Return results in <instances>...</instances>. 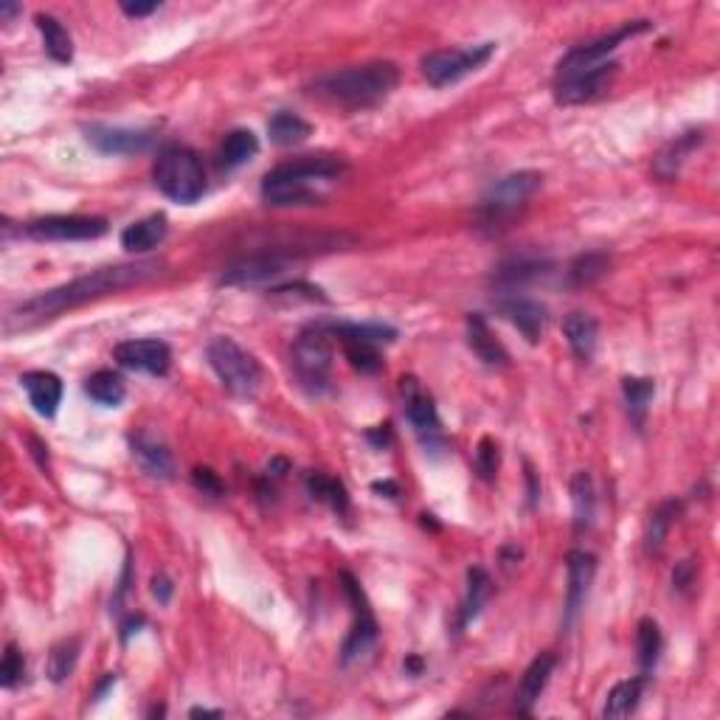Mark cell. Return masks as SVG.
I'll use <instances>...</instances> for the list:
<instances>
[{
  "instance_id": "obj_1",
  "label": "cell",
  "mask_w": 720,
  "mask_h": 720,
  "mask_svg": "<svg viewBox=\"0 0 720 720\" xmlns=\"http://www.w3.org/2000/svg\"><path fill=\"white\" fill-rule=\"evenodd\" d=\"M164 273V262L158 259H144V262H127V265H113V268L90 270L79 279H71L60 287H51L45 293H37L34 299L17 304L6 318V332L31 330L43 321L57 318L65 310H74L79 304H88L93 299H102L110 293H119L127 287L144 285L155 276Z\"/></svg>"
},
{
  "instance_id": "obj_2",
  "label": "cell",
  "mask_w": 720,
  "mask_h": 720,
  "mask_svg": "<svg viewBox=\"0 0 720 720\" xmlns=\"http://www.w3.org/2000/svg\"><path fill=\"white\" fill-rule=\"evenodd\" d=\"M397 82L400 68L389 60H375L318 76L313 82V93L344 110H366L386 102Z\"/></svg>"
},
{
  "instance_id": "obj_3",
  "label": "cell",
  "mask_w": 720,
  "mask_h": 720,
  "mask_svg": "<svg viewBox=\"0 0 720 720\" xmlns=\"http://www.w3.org/2000/svg\"><path fill=\"white\" fill-rule=\"evenodd\" d=\"M346 166L330 155H301L270 169L262 180V197L268 206H313L321 200L318 186L335 180Z\"/></svg>"
},
{
  "instance_id": "obj_4",
  "label": "cell",
  "mask_w": 720,
  "mask_h": 720,
  "mask_svg": "<svg viewBox=\"0 0 720 720\" xmlns=\"http://www.w3.org/2000/svg\"><path fill=\"white\" fill-rule=\"evenodd\" d=\"M152 178L169 200L183 203V206L197 203L206 192L203 161L192 147H183V144H166L164 150L158 152L155 166H152Z\"/></svg>"
},
{
  "instance_id": "obj_5",
  "label": "cell",
  "mask_w": 720,
  "mask_h": 720,
  "mask_svg": "<svg viewBox=\"0 0 720 720\" xmlns=\"http://www.w3.org/2000/svg\"><path fill=\"white\" fill-rule=\"evenodd\" d=\"M290 369L301 389L321 397L332 389V344L330 335L315 324L296 338L290 349Z\"/></svg>"
},
{
  "instance_id": "obj_6",
  "label": "cell",
  "mask_w": 720,
  "mask_h": 720,
  "mask_svg": "<svg viewBox=\"0 0 720 720\" xmlns=\"http://www.w3.org/2000/svg\"><path fill=\"white\" fill-rule=\"evenodd\" d=\"M538 172H512L507 178H498L484 192L479 203V223L487 231H501L515 220V214L529 203V197L540 189Z\"/></svg>"
},
{
  "instance_id": "obj_7",
  "label": "cell",
  "mask_w": 720,
  "mask_h": 720,
  "mask_svg": "<svg viewBox=\"0 0 720 720\" xmlns=\"http://www.w3.org/2000/svg\"><path fill=\"white\" fill-rule=\"evenodd\" d=\"M206 358H209L211 369L214 375L220 377L223 389L231 394V397H254L259 391V383H262V366L259 360L245 352L234 338H214L206 349Z\"/></svg>"
},
{
  "instance_id": "obj_8",
  "label": "cell",
  "mask_w": 720,
  "mask_h": 720,
  "mask_svg": "<svg viewBox=\"0 0 720 720\" xmlns=\"http://www.w3.org/2000/svg\"><path fill=\"white\" fill-rule=\"evenodd\" d=\"M495 54V43L467 45V48H445V51H431L422 57V76L434 88H448L453 82L465 79L467 74L479 71L484 62Z\"/></svg>"
},
{
  "instance_id": "obj_9",
  "label": "cell",
  "mask_w": 720,
  "mask_h": 720,
  "mask_svg": "<svg viewBox=\"0 0 720 720\" xmlns=\"http://www.w3.org/2000/svg\"><path fill=\"white\" fill-rule=\"evenodd\" d=\"M647 29H650V20H628V23H622V26L611 31V34H602V37L591 40V43L571 48L569 54L557 62L555 79L583 74V71L597 68V65H602V62H608V57H611V54H614L616 48L625 43V40H633L636 34H645Z\"/></svg>"
},
{
  "instance_id": "obj_10",
  "label": "cell",
  "mask_w": 720,
  "mask_h": 720,
  "mask_svg": "<svg viewBox=\"0 0 720 720\" xmlns=\"http://www.w3.org/2000/svg\"><path fill=\"white\" fill-rule=\"evenodd\" d=\"M400 397H403L405 417L414 425L422 448L439 453V450L445 448V439H442V422H439L434 397L422 389V383L414 375H405L400 380Z\"/></svg>"
},
{
  "instance_id": "obj_11",
  "label": "cell",
  "mask_w": 720,
  "mask_h": 720,
  "mask_svg": "<svg viewBox=\"0 0 720 720\" xmlns=\"http://www.w3.org/2000/svg\"><path fill=\"white\" fill-rule=\"evenodd\" d=\"M341 583H344V594L349 605H352V614H355V622H352V630H349V636H346L344 647H341V661L349 664V661L360 659V656H366L372 645L377 642V619L372 614V605L366 600V594H363V588L360 583L349 574V571H341Z\"/></svg>"
},
{
  "instance_id": "obj_12",
  "label": "cell",
  "mask_w": 720,
  "mask_h": 720,
  "mask_svg": "<svg viewBox=\"0 0 720 720\" xmlns=\"http://www.w3.org/2000/svg\"><path fill=\"white\" fill-rule=\"evenodd\" d=\"M26 234L40 242H82L99 240L107 234L105 217H82V214H51L37 217L26 225Z\"/></svg>"
},
{
  "instance_id": "obj_13",
  "label": "cell",
  "mask_w": 720,
  "mask_h": 720,
  "mask_svg": "<svg viewBox=\"0 0 720 720\" xmlns=\"http://www.w3.org/2000/svg\"><path fill=\"white\" fill-rule=\"evenodd\" d=\"M616 71H619V62L608 60L591 68V71H583V74L574 76H563V79H555V99L560 105H583V102H591L602 96L608 85L614 82Z\"/></svg>"
},
{
  "instance_id": "obj_14",
  "label": "cell",
  "mask_w": 720,
  "mask_h": 720,
  "mask_svg": "<svg viewBox=\"0 0 720 720\" xmlns=\"http://www.w3.org/2000/svg\"><path fill=\"white\" fill-rule=\"evenodd\" d=\"M113 358L119 360V366L124 369L164 377L172 366V349L158 338H133V341H121L113 349Z\"/></svg>"
},
{
  "instance_id": "obj_15",
  "label": "cell",
  "mask_w": 720,
  "mask_h": 720,
  "mask_svg": "<svg viewBox=\"0 0 720 720\" xmlns=\"http://www.w3.org/2000/svg\"><path fill=\"white\" fill-rule=\"evenodd\" d=\"M287 262H290V256H285L282 251H262V254L245 256V259H240V262H234V265H228V268L223 270L220 285L245 287L268 282V279H276V276L285 273Z\"/></svg>"
},
{
  "instance_id": "obj_16",
  "label": "cell",
  "mask_w": 720,
  "mask_h": 720,
  "mask_svg": "<svg viewBox=\"0 0 720 720\" xmlns=\"http://www.w3.org/2000/svg\"><path fill=\"white\" fill-rule=\"evenodd\" d=\"M88 141L105 155H135L144 152L155 141V127H110V124H90Z\"/></svg>"
},
{
  "instance_id": "obj_17",
  "label": "cell",
  "mask_w": 720,
  "mask_h": 720,
  "mask_svg": "<svg viewBox=\"0 0 720 720\" xmlns=\"http://www.w3.org/2000/svg\"><path fill=\"white\" fill-rule=\"evenodd\" d=\"M566 571H569V588H566V619H563V625L569 628L571 622L577 619V614L583 611L588 588H591L594 574H597V557L591 552H583V549H574L566 557Z\"/></svg>"
},
{
  "instance_id": "obj_18",
  "label": "cell",
  "mask_w": 720,
  "mask_h": 720,
  "mask_svg": "<svg viewBox=\"0 0 720 720\" xmlns=\"http://www.w3.org/2000/svg\"><path fill=\"white\" fill-rule=\"evenodd\" d=\"M498 313L504 315L529 344H538L540 335L546 330V321H549L546 307L540 301L526 299V296H504V299H498Z\"/></svg>"
},
{
  "instance_id": "obj_19",
  "label": "cell",
  "mask_w": 720,
  "mask_h": 720,
  "mask_svg": "<svg viewBox=\"0 0 720 720\" xmlns=\"http://www.w3.org/2000/svg\"><path fill=\"white\" fill-rule=\"evenodd\" d=\"M557 656L555 653H540L535 661L526 667V673L521 675V684L515 690V712L518 715H532V709L540 701L543 690L549 687V678L555 673Z\"/></svg>"
},
{
  "instance_id": "obj_20",
  "label": "cell",
  "mask_w": 720,
  "mask_h": 720,
  "mask_svg": "<svg viewBox=\"0 0 720 720\" xmlns=\"http://www.w3.org/2000/svg\"><path fill=\"white\" fill-rule=\"evenodd\" d=\"M467 346H470L473 355H476L484 366H490V369L510 366V352L495 338L490 324H487V318L481 313L467 315Z\"/></svg>"
},
{
  "instance_id": "obj_21",
  "label": "cell",
  "mask_w": 720,
  "mask_h": 720,
  "mask_svg": "<svg viewBox=\"0 0 720 720\" xmlns=\"http://www.w3.org/2000/svg\"><path fill=\"white\" fill-rule=\"evenodd\" d=\"M130 448H133L135 462L141 465V470L152 476V479H172L175 476V459H172V450L166 448L158 436L141 434L130 436Z\"/></svg>"
},
{
  "instance_id": "obj_22",
  "label": "cell",
  "mask_w": 720,
  "mask_h": 720,
  "mask_svg": "<svg viewBox=\"0 0 720 720\" xmlns=\"http://www.w3.org/2000/svg\"><path fill=\"white\" fill-rule=\"evenodd\" d=\"M549 270H552V262H546V259L515 256V259H507V262H501V265L495 268L493 282L498 290H504V293H515V290H521V287H526L529 282H538V279H543Z\"/></svg>"
},
{
  "instance_id": "obj_23",
  "label": "cell",
  "mask_w": 720,
  "mask_h": 720,
  "mask_svg": "<svg viewBox=\"0 0 720 720\" xmlns=\"http://www.w3.org/2000/svg\"><path fill=\"white\" fill-rule=\"evenodd\" d=\"M20 386L29 394V403L34 411L51 420L62 403V380L54 372H26L20 377Z\"/></svg>"
},
{
  "instance_id": "obj_24",
  "label": "cell",
  "mask_w": 720,
  "mask_h": 720,
  "mask_svg": "<svg viewBox=\"0 0 720 720\" xmlns=\"http://www.w3.org/2000/svg\"><path fill=\"white\" fill-rule=\"evenodd\" d=\"M563 335L569 341L571 352L577 355V360H588L594 358L597 352V344H600V324L597 318L588 313H569L563 318Z\"/></svg>"
},
{
  "instance_id": "obj_25",
  "label": "cell",
  "mask_w": 720,
  "mask_h": 720,
  "mask_svg": "<svg viewBox=\"0 0 720 720\" xmlns=\"http://www.w3.org/2000/svg\"><path fill=\"white\" fill-rule=\"evenodd\" d=\"M321 330L338 341H360V344H391L397 338V330L380 321H335V324H321Z\"/></svg>"
},
{
  "instance_id": "obj_26",
  "label": "cell",
  "mask_w": 720,
  "mask_h": 720,
  "mask_svg": "<svg viewBox=\"0 0 720 720\" xmlns=\"http://www.w3.org/2000/svg\"><path fill=\"white\" fill-rule=\"evenodd\" d=\"M166 231H169V220H166V214L158 211V214H150V217H144L138 223L127 225L121 231V245L127 251H133V254H147V251L158 248L164 242Z\"/></svg>"
},
{
  "instance_id": "obj_27",
  "label": "cell",
  "mask_w": 720,
  "mask_h": 720,
  "mask_svg": "<svg viewBox=\"0 0 720 720\" xmlns=\"http://www.w3.org/2000/svg\"><path fill=\"white\" fill-rule=\"evenodd\" d=\"M647 675H636L628 681H619L614 690L608 692L605 706H602V718L605 720H622L636 712V706L642 701V692H645Z\"/></svg>"
},
{
  "instance_id": "obj_28",
  "label": "cell",
  "mask_w": 720,
  "mask_h": 720,
  "mask_svg": "<svg viewBox=\"0 0 720 720\" xmlns=\"http://www.w3.org/2000/svg\"><path fill=\"white\" fill-rule=\"evenodd\" d=\"M490 594H493V580H490V574L479 566H473V569L467 571V591H465V600H462V608H459V622H456V630H465L476 616L481 614V608H484V602L490 600Z\"/></svg>"
},
{
  "instance_id": "obj_29",
  "label": "cell",
  "mask_w": 720,
  "mask_h": 720,
  "mask_svg": "<svg viewBox=\"0 0 720 720\" xmlns=\"http://www.w3.org/2000/svg\"><path fill=\"white\" fill-rule=\"evenodd\" d=\"M571 504H574V532H585L594 524V512H597V495H594V479L591 473H574L571 479Z\"/></svg>"
},
{
  "instance_id": "obj_30",
  "label": "cell",
  "mask_w": 720,
  "mask_h": 720,
  "mask_svg": "<svg viewBox=\"0 0 720 720\" xmlns=\"http://www.w3.org/2000/svg\"><path fill=\"white\" fill-rule=\"evenodd\" d=\"M256 152H259V138L251 130H231L220 144L217 164L220 169H237V166L248 164Z\"/></svg>"
},
{
  "instance_id": "obj_31",
  "label": "cell",
  "mask_w": 720,
  "mask_h": 720,
  "mask_svg": "<svg viewBox=\"0 0 720 720\" xmlns=\"http://www.w3.org/2000/svg\"><path fill=\"white\" fill-rule=\"evenodd\" d=\"M622 394H625V403H628V417L633 422V428L642 431L647 422L650 400L656 394V383L647 380V377H625L622 380Z\"/></svg>"
},
{
  "instance_id": "obj_32",
  "label": "cell",
  "mask_w": 720,
  "mask_h": 720,
  "mask_svg": "<svg viewBox=\"0 0 720 720\" xmlns=\"http://www.w3.org/2000/svg\"><path fill=\"white\" fill-rule=\"evenodd\" d=\"M304 484H307V493L313 495L315 501L327 504L338 515H349V493H346V487L341 481L313 470V473L304 476Z\"/></svg>"
},
{
  "instance_id": "obj_33",
  "label": "cell",
  "mask_w": 720,
  "mask_h": 720,
  "mask_svg": "<svg viewBox=\"0 0 720 720\" xmlns=\"http://www.w3.org/2000/svg\"><path fill=\"white\" fill-rule=\"evenodd\" d=\"M704 141V133L701 130H692V133H684L675 138L673 144L667 147V150H661V155L656 158V175L664 180H670L678 175V169L681 164L687 161V155H690L698 144Z\"/></svg>"
},
{
  "instance_id": "obj_34",
  "label": "cell",
  "mask_w": 720,
  "mask_h": 720,
  "mask_svg": "<svg viewBox=\"0 0 720 720\" xmlns=\"http://www.w3.org/2000/svg\"><path fill=\"white\" fill-rule=\"evenodd\" d=\"M37 29H40V34H43L45 51H48V57H51V60H57V62L74 60V40H71L68 29L62 26L57 17L37 15Z\"/></svg>"
},
{
  "instance_id": "obj_35",
  "label": "cell",
  "mask_w": 720,
  "mask_h": 720,
  "mask_svg": "<svg viewBox=\"0 0 720 720\" xmlns=\"http://www.w3.org/2000/svg\"><path fill=\"white\" fill-rule=\"evenodd\" d=\"M85 391H88V397L93 403L107 405V408H116V405H121V400L127 397V386H124L121 375L110 372V369L93 372V375L85 380Z\"/></svg>"
},
{
  "instance_id": "obj_36",
  "label": "cell",
  "mask_w": 720,
  "mask_h": 720,
  "mask_svg": "<svg viewBox=\"0 0 720 720\" xmlns=\"http://www.w3.org/2000/svg\"><path fill=\"white\" fill-rule=\"evenodd\" d=\"M310 133H313V127L301 119V116L287 113V110H279V113L268 121V135L276 147H293V144H301L304 138H310Z\"/></svg>"
},
{
  "instance_id": "obj_37",
  "label": "cell",
  "mask_w": 720,
  "mask_h": 720,
  "mask_svg": "<svg viewBox=\"0 0 720 720\" xmlns=\"http://www.w3.org/2000/svg\"><path fill=\"white\" fill-rule=\"evenodd\" d=\"M681 507H684L681 501L670 498V501L659 504V510L650 515V521H647V535H645L647 555H659L661 546H664V538H667V532H670V526H673L675 518L681 515Z\"/></svg>"
},
{
  "instance_id": "obj_38",
  "label": "cell",
  "mask_w": 720,
  "mask_h": 720,
  "mask_svg": "<svg viewBox=\"0 0 720 720\" xmlns=\"http://www.w3.org/2000/svg\"><path fill=\"white\" fill-rule=\"evenodd\" d=\"M661 630L656 625V619H650L645 616L642 622H639V628H636V659H639V667H642V675H650L653 673V667H656V661H659V653H661Z\"/></svg>"
},
{
  "instance_id": "obj_39",
  "label": "cell",
  "mask_w": 720,
  "mask_h": 720,
  "mask_svg": "<svg viewBox=\"0 0 720 720\" xmlns=\"http://www.w3.org/2000/svg\"><path fill=\"white\" fill-rule=\"evenodd\" d=\"M79 650H82V642L76 636L74 639H62V642L51 647V653H48V678L54 684H62L65 678H71L76 661H79Z\"/></svg>"
},
{
  "instance_id": "obj_40",
  "label": "cell",
  "mask_w": 720,
  "mask_h": 720,
  "mask_svg": "<svg viewBox=\"0 0 720 720\" xmlns=\"http://www.w3.org/2000/svg\"><path fill=\"white\" fill-rule=\"evenodd\" d=\"M611 268V256L608 254H583L571 262L569 268V285L571 287H588L600 282L602 276Z\"/></svg>"
},
{
  "instance_id": "obj_41",
  "label": "cell",
  "mask_w": 720,
  "mask_h": 720,
  "mask_svg": "<svg viewBox=\"0 0 720 720\" xmlns=\"http://www.w3.org/2000/svg\"><path fill=\"white\" fill-rule=\"evenodd\" d=\"M346 360L352 363V369H358L363 375H377L383 369V355L375 344H360V341H341Z\"/></svg>"
},
{
  "instance_id": "obj_42",
  "label": "cell",
  "mask_w": 720,
  "mask_h": 720,
  "mask_svg": "<svg viewBox=\"0 0 720 720\" xmlns=\"http://www.w3.org/2000/svg\"><path fill=\"white\" fill-rule=\"evenodd\" d=\"M23 675H26V659H23L20 647L15 642H9L6 653H3V661H0V684L6 690H12V687H17L23 681Z\"/></svg>"
},
{
  "instance_id": "obj_43",
  "label": "cell",
  "mask_w": 720,
  "mask_h": 720,
  "mask_svg": "<svg viewBox=\"0 0 720 720\" xmlns=\"http://www.w3.org/2000/svg\"><path fill=\"white\" fill-rule=\"evenodd\" d=\"M498 465H501V453H498V445H495V439L490 436H484L479 442V448H476V473H479L481 481H495L498 476Z\"/></svg>"
},
{
  "instance_id": "obj_44",
  "label": "cell",
  "mask_w": 720,
  "mask_h": 720,
  "mask_svg": "<svg viewBox=\"0 0 720 720\" xmlns=\"http://www.w3.org/2000/svg\"><path fill=\"white\" fill-rule=\"evenodd\" d=\"M273 296H296V299H307V301H321V304H327V296H324V290L315 285H307V282H293V285H279L270 290Z\"/></svg>"
},
{
  "instance_id": "obj_45",
  "label": "cell",
  "mask_w": 720,
  "mask_h": 720,
  "mask_svg": "<svg viewBox=\"0 0 720 720\" xmlns=\"http://www.w3.org/2000/svg\"><path fill=\"white\" fill-rule=\"evenodd\" d=\"M192 481H195V487L203 495H211V498H220V495H223V481H220V476H217L211 467H195Z\"/></svg>"
},
{
  "instance_id": "obj_46",
  "label": "cell",
  "mask_w": 720,
  "mask_h": 720,
  "mask_svg": "<svg viewBox=\"0 0 720 720\" xmlns=\"http://www.w3.org/2000/svg\"><path fill=\"white\" fill-rule=\"evenodd\" d=\"M695 566H692V560H684V563H678L673 571V585L678 591H690V585L695 583Z\"/></svg>"
},
{
  "instance_id": "obj_47",
  "label": "cell",
  "mask_w": 720,
  "mask_h": 720,
  "mask_svg": "<svg viewBox=\"0 0 720 720\" xmlns=\"http://www.w3.org/2000/svg\"><path fill=\"white\" fill-rule=\"evenodd\" d=\"M158 6H161L158 0H152V3H127V0H124V3H121V12L127 17H147L152 15V12H158Z\"/></svg>"
},
{
  "instance_id": "obj_48",
  "label": "cell",
  "mask_w": 720,
  "mask_h": 720,
  "mask_svg": "<svg viewBox=\"0 0 720 720\" xmlns=\"http://www.w3.org/2000/svg\"><path fill=\"white\" fill-rule=\"evenodd\" d=\"M152 594L158 597V602H169V597H172V580L166 577V574H155L152 577Z\"/></svg>"
},
{
  "instance_id": "obj_49",
  "label": "cell",
  "mask_w": 720,
  "mask_h": 720,
  "mask_svg": "<svg viewBox=\"0 0 720 720\" xmlns=\"http://www.w3.org/2000/svg\"><path fill=\"white\" fill-rule=\"evenodd\" d=\"M29 445H31V456L37 459V465L48 467V445H43L37 436H29Z\"/></svg>"
},
{
  "instance_id": "obj_50",
  "label": "cell",
  "mask_w": 720,
  "mask_h": 720,
  "mask_svg": "<svg viewBox=\"0 0 720 720\" xmlns=\"http://www.w3.org/2000/svg\"><path fill=\"white\" fill-rule=\"evenodd\" d=\"M526 484H529V507H535L540 498V487H538V479H535L532 465H526Z\"/></svg>"
},
{
  "instance_id": "obj_51",
  "label": "cell",
  "mask_w": 720,
  "mask_h": 720,
  "mask_svg": "<svg viewBox=\"0 0 720 720\" xmlns=\"http://www.w3.org/2000/svg\"><path fill=\"white\" fill-rule=\"evenodd\" d=\"M144 622H147V619H144V616H130V619H127V622H124V625H121V639H124V642H127V639H130V636H133L135 630L141 628V625H144Z\"/></svg>"
},
{
  "instance_id": "obj_52",
  "label": "cell",
  "mask_w": 720,
  "mask_h": 720,
  "mask_svg": "<svg viewBox=\"0 0 720 720\" xmlns=\"http://www.w3.org/2000/svg\"><path fill=\"white\" fill-rule=\"evenodd\" d=\"M366 436H369V439L375 442L377 448H386V445H389V442H391L389 425H380V431H369V434H366Z\"/></svg>"
},
{
  "instance_id": "obj_53",
  "label": "cell",
  "mask_w": 720,
  "mask_h": 720,
  "mask_svg": "<svg viewBox=\"0 0 720 720\" xmlns=\"http://www.w3.org/2000/svg\"><path fill=\"white\" fill-rule=\"evenodd\" d=\"M287 467H290V465H287L285 459H273V462H270V465H268V476H273V479H279V476H285Z\"/></svg>"
},
{
  "instance_id": "obj_54",
  "label": "cell",
  "mask_w": 720,
  "mask_h": 720,
  "mask_svg": "<svg viewBox=\"0 0 720 720\" xmlns=\"http://www.w3.org/2000/svg\"><path fill=\"white\" fill-rule=\"evenodd\" d=\"M375 490L377 493H389V498H397V495H400V487H397L394 481H377Z\"/></svg>"
},
{
  "instance_id": "obj_55",
  "label": "cell",
  "mask_w": 720,
  "mask_h": 720,
  "mask_svg": "<svg viewBox=\"0 0 720 720\" xmlns=\"http://www.w3.org/2000/svg\"><path fill=\"white\" fill-rule=\"evenodd\" d=\"M20 12V6L17 3H0V20L6 23V20H12V17Z\"/></svg>"
},
{
  "instance_id": "obj_56",
  "label": "cell",
  "mask_w": 720,
  "mask_h": 720,
  "mask_svg": "<svg viewBox=\"0 0 720 720\" xmlns=\"http://www.w3.org/2000/svg\"><path fill=\"white\" fill-rule=\"evenodd\" d=\"M189 715H192V718H220L223 712H217V709H203V706H197V709H192Z\"/></svg>"
},
{
  "instance_id": "obj_57",
  "label": "cell",
  "mask_w": 720,
  "mask_h": 720,
  "mask_svg": "<svg viewBox=\"0 0 720 720\" xmlns=\"http://www.w3.org/2000/svg\"><path fill=\"white\" fill-rule=\"evenodd\" d=\"M405 670H408V673H414V675L422 673V661H420V659H414V656H411V659L405 661Z\"/></svg>"
}]
</instances>
